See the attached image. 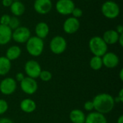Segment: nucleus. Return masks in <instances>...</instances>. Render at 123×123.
Returning a JSON list of instances; mask_svg holds the SVG:
<instances>
[{
  "mask_svg": "<svg viewBox=\"0 0 123 123\" xmlns=\"http://www.w3.org/2000/svg\"><path fill=\"white\" fill-rule=\"evenodd\" d=\"M92 102L94 104V110L102 115L108 114L112 112L115 104L114 97L107 93L97 94Z\"/></svg>",
  "mask_w": 123,
  "mask_h": 123,
  "instance_id": "nucleus-1",
  "label": "nucleus"
},
{
  "mask_svg": "<svg viewBox=\"0 0 123 123\" xmlns=\"http://www.w3.org/2000/svg\"><path fill=\"white\" fill-rule=\"evenodd\" d=\"M69 119L72 123H84L86 115L82 110L75 109L71 111L69 114Z\"/></svg>",
  "mask_w": 123,
  "mask_h": 123,
  "instance_id": "nucleus-21",
  "label": "nucleus"
},
{
  "mask_svg": "<svg viewBox=\"0 0 123 123\" xmlns=\"http://www.w3.org/2000/svg\"><path fill=\"white\" fill-rule=\"evenodd\" d=\"M17 81L12 77H6L0 82V92L4 95H11L17 89Z\"/></svg>",
  "mask_w": 123,
  "mask_h": 123,
  "instance_id": "nucleus-9",
  "label": "nucleus"
},
{
  "mask_svg": "<svg viewBox=\"0 0 123 123\" xmlns=\"http://www.w3.org/2000/svg\"><path fill=\"white\" fill-rule=\"evenodd\" d=\"M19 84L22 91L26 94H34L38 89V85L36 80L28 76L25 77Z\"/></svg>",
  "mask_w": 123,
  "mask_h": 123,
  "instance_id": "nucleus-10",
  "label": "nucleus"
},
{
  "mask_svg": "<svg viewBox=\"0 0 123 123\" xmlns=\"http://www.w3.org/2000/svg\"><path fill=\"white\" fill-rule=\"evenodd\" d=\"M80 28V22L79 19L73 17H68L63 24V31L68 35L76 33Z\"/></svg>",
  "mask_w": 123,
  "mask_h": 123,
  "instance_id": "nucleus-12",
  "label": "nucleus"
},
{
  "mask_svg": "<svg viewBox=\"0 0 123 123\" xmlns=\"http://www.w3.org/2000/svg\"><path fill=\"white\" fill-rule=\"evenodd\" d=\"M12 30L7 25H0V45L8 44L12 40Z\"/></svg>",
  "mask_w": 123,
  "mask_h": 123,
  "instance_id": "nucleus-14",
  "label": "nucleus"
},
{
  "mask_svg": "<svg viewBox=\"0 0 123 123\" xmlns=\"http://www.w3.org/2000/svg\"><path fill=\"white\" fill-rule=\"evenodd\" d=\"M84 1H89V0H84Z\"/></svg>",
  "mask_w": 123,
  "mask_h": 123,
  "instance_id": "nucleus-39",
  "label": "nucleus"
},
{
  "mask_svg": "<svg viewBox=\"0 0 123 123\" xmlns=\"http://www.w3.org/2000/svg\"><path fill=\"white\" fill-rule=\"evenodd\" d=\"M45 43L43 39L37 36H31L26 42V50L33 57H38L42 55L44 50Z\"/></svg>",
  "mask_w": 123,
  "mask_h": 123,
  "instance_id": "nucleus-2",
  "label": "nucleus"
},
{
  "mask_svg": "<svg viewBox=\"0 0 123 123\" xmlns=\"http://www.w3.org/2000/svg\"><path fill=\"white\" fill-rule=\"evenodd\" d=\"M117 123H123V115H120L117 120Z\"/></svg>",
  "mask_w": 123,
  "mask_h": 123,
  "instance_id": "nucleus-36",
  "label": "nucleus"
},
{
  "mask_svg": "<svg viewBox=\"0 0 123 123\" xmlns=\"http://www.w3.org/2000/svg\"><path fill=\"white\" fill-rule=\"evenodd\" d=\"M31 37V32L30 29L25 26H19L17 29L12 30V40L17 43H26V42Z\"/></svg>",
  "mask_w": 123,
  "mask_h": 123,
  "instance_id": "nucleus-6",
  "label": "nucleus"
},
{
  "mask_svg": "<svg viewBox=\"0 0 123 123\" xmlns=\"http://www.w3.org/2000/svg\"><path fill=\"white\" fill-rule=\"evenodd\" d=\"M119 76H120V80H121V81H123V68H121V70L120 71V74H119Z\"/></svg>",
  "mask_w": 123,
  "mask_h": 123,
  "instance_id": "nucleus-37",
  "label": "nucleus"
},
{
  "mask_svg": "<svg viewBox=\"0 0 123 123\" xmlns=\"http://www.w3.org/2000/svg\"><path fill=\"white\" fill-rule=\"evenodd\" d=\"M9 109L8 102L2 99H0V115L4 114Z\"/></svg>",
  "mask_w": 123,
  "mask_h": 123,
  "instance_id": "nucleus-26",
  "label": "nucleus"
},
{
  "mask_svg": "<svg viewBox=\"0 0 123 123\" xmlns=\"http://www.w3.org/2000/svg\"><path fill=\"white\" fill-rule=\"evenodd\" d=\"M84 123H107V120L105 115L97 112H91L86 116Z\"/></svg>",
  "mask_w": 123,
  "mask_h": 123,
  "instance_id": "nucleus-17",
  "label": "nucleus"
},
{
  "mask_svg": "<svg viewBox=\"0 0 123 123\" xmlns=\"http://www.w3.org/2000/svg\"><path fill=\"white\" fill-rule=\"evenodd\" d=\"M16 80L18 81V82H21L23 79H24V78L25 77V75L22 74V73H17V74H16Z\"/></svg>",
  "mask_w": 123,
  "mask_h": 123,
  "instance_id": "nucleus-32",
  "label": "nucleus"
},
{
  "mask_svg": "<svg viewBox=\"0 0 123 123\" xmlns=\"http://www.w3.org/2000/svg\"><path fill=\"white\" fill-rule=\"evenodd\" d=\"M13 1H21V0H13Z\"/></svg>",
  "mask_w": 123,
  "mask_h": 123,
  "instance_id": "nucleus-38",
  "label": "nucleus"
},
{
  "mask_svg": "<svg viewBox=\"0 0 123 123\" xmlns=\"http://www.w3.org/2000/svg\"><path fill=\"white\" fill-rule=\"evenodd\" d=\"M117 43L120 44V45L121 47H123V34L120 35V37H119V39H118V42H117Z\"/></svg>",
  "mask_w": 123,
  "mask_h": 123,
  "instance_id": "nucleus-35",
  "label": "nucleus"
},
{
  "mask_svg": "<svg viewBox=\"0 0 123 123\" xmlns=\"http://www.w3.org/2000/svg\"><path fill=\"white\" fill-rule=\"evenodd\" d=\"M71 14H72L73 17L79 19V18L82 17V15H83V10L81 8H79V7H76L75 6V8L72 11Z\"/></svg>",
  "mask_w": 123,
  "mask_h": 123,
  "instance_id": "nucleus-28",
  "label": "nucleus"
},
{
  "mask_svg": "<svg viewBox=\"0 0 123 123\" xmlns=\"http://www.w3.org/2000/svg\"><path fill=\"white\" fill-rule=\"evenodd\" d=\"M9 8L12 14L17 17L22 16L25 12V6L21 1H14Z\"/></svg>",
  "mask_w": 123,
  "mask_h": 123,
  "instance_id": "nucleus-20",
  "label": "nucleus"
},
{
  "mask_svg": "<svg viewBox=\"0 0 123 123\" xmlns=\"http://www.w3.org/2000/svg\"><path fill=\"white\" fill-rule=\"evenodd\" d=\"M42 71L40 63L35 60H29L25 64V71L28 77L32 79L39 78Z\"/></svg>",
  "mask_w": 123,
  "mask_h": 123,
  "instance_id": "nucleus-8",
  "label": "nucleus"
},
{
  "mask_svg": "<svg viewBox=\"0 0 123 123\" xmlns=\"http://www.w3.org/2000/svg\"><path fill=\"white\" fill-rule=\"evenodd\" d=\"M101 12L104 17L109 19H116L120 13V8L117 3L108 0L105 1L101 6Z\"/></svg>",
  "mask_w": 123,
  "mask_h": 123,
  "instance_id": "nucleus-4",
  "label": "nucleus"
},
{
  "mask_svg": "<svg viewBox=\"0 0 123 123\" xmlns=\"http://www.w3.org/2000/svg\"><path fill=\"white\" fill-rule=\"evenodd\" d=\"M33 8L39 14H47L51 11L53 3L51 0H35Z\"/></svg>",
  "mask_w": 123,
  "mask_h": 123,
  "instance_id": "nucleus-11",
  "label": "nucleus"
},
{
  "mask_svg": "<svg viewBox=\"0 0 123 123\" xmlns=\"http://www.w3.org/2000/svg\"><path fill=\"white\" fill-rule=\"evenodd\" d=\"M120 35L116 32L115 30H108L105 31L102 37L106 44L108 45H115L118 42Z\"/></svg>",
  "mask_w": 123,
  "mask_h": 123,
  "instance_id": "nucleus-16",
  "label": "nucleus"
},
{
  "mask_svg": "<svg viewBox=\"0 0 123 123\" xmlns=\"http://www.w3.org/2000/svg\"><path fill=\"white\" fill-rule=\"evenodd\" d=\"M22 53V50L18 45H12L7 48L5 54V57L7 58L10 61H15L19 58Z\"/></svg>",
  "mask_w": 123,
  "mask_h": 123,
  "instance_id": "nucleus-19",
  "label": "nucleus"
},
{
  "mask_svg": "<svg viewBox=\"0 0 123 123\" xmlns=\"http://www.w3.org/2000/svg\"><path fill=\"white\" fill-rule=\"evenodd\" d=\"M12 63L5 56H0V76L6 75L11 70Z\"/></svg>",
  "mask_w": 123,
  "mask_h": 123,
  "instance_id": "nucleus-22",
  "label": "nucleus"
},
{
  "mask_svg": "<svg viewBox=\"0 0 123 123\" xmlns=\"http://www.w3.org/2000/svg\"><path fill=\"white\" fill-rule=\"evenodd\" d=\"M52 74L49 71H47V70H42L40 74V76H39V78L43 81H49L51 80L52 79Z\"/></svg>",
  "mask_w": 123,
  "mask_h": 123,
  "instance_id": "nucleus-25",
  "label": "nucleus"
},
{
  "mask_svg": "<svg viewBox=\"0 0 123 123\" xmlns=\"http://www.w3.org/2000/svg\"><path fill=\"white\" fill-rule=\"evenodd\" d=\"M115 102H123V89H121L119 94H118V97L115 99Z\"/></svg>",
  "mask_w": 123,
  "mask_h": 123,
  "instance_id": "nucleus-30",
  "label": "nucleus"
},
{
  "mask_svg": "<svg viewBox=\"0 0 123 123\" xmlns=\"http://www.w3.org/2000/svg\"><path fill=\"white\" fill-rule=\"evenodd\" d=\"M89 48L96 56L102 57L108 50V45L100 36H94L89 41Z\"/></svg>",
  "mask_w": 123,
  "mask_h": 123,
  "instance_id": "nucleus-3",
  "label": "nucleus"
},
{
  "mask_svg": "<svg viewBox=\"0 0 123 123\" xmlns=\"http://www.w3.org/2000/svg\"><path fill=\"white\" fill-rule=\"evenodd\" d=\"M84 108L87 112H92L94 110V104L92 101H86L84 105Z\"/></svg>",
  "mask_w": 123,
  "mask_h": 123,
  "instance_id": "nucleus-29",
  "label": "nucleus"
},
{
  "mask_svg": "<svg viewBox=\"0 0 123 123\" xmlns=\"http://www.w3.org/2000/svg\"><path fill=\"white\" fill-rule=\"evenodd\" d=\"M75 6L73 0H58L55 8L56 12L61 15H70Z\"/></svg>",
  "mask_w": 123,
  "mask_h": 123,
  "instance_id": "nucleus-7",
  "label": "nucleus"
},
{
  "mask_svg": "<svg viewBox=\"0 0 123 123\" xmlns=\"http://www.w3.org/2000/svg\"><path fill=\"white\" fill-rule=\"evenodd\" d=\"M103 66L108 68H114L120 63V58L117 54L113 52H107L102 57Z\"/></svg>",
  "mask_w": 123,
  "mask_h": 123,
  "instance_id": "nucleus-13",
  "label": "nucleus"
},
{
  "mask_svg": "<svg viewBox=\"0 0 123 123\" xmlns=\"http://www.w3.org/2000/svg\"><path fill=\"white\" fill-rule=\"evenodd\" d=\"M19 107L22 112L29 114V113L33 112L36 110L37 105L34 100L30 98H26L21 101Z\"/></svg>",
  "mask_w": 123,
  "mask_h": 123,
  "instance_id": "nucleus-18",
  "label": "nucleus"
},
{
  "mask_svg": "<svg viewBox=\"0 0 123 123\" xmlns=\"http://www.w3.org/2000/svg\"><path fill=\"white\" fill-rule=\"evenodd\" d=\"M8 26L12 30H14L20 26V20L17 17H14V16L11 17V19H10Z\"/></svg>",
  "mask_w": 123,
  "mask_h": 123,
  "instance_id": "nucleus-24",
  "label": "nucleus"
},
{
  "mask_svg": "<svg viewBox=\"0 0 123 123\" xmlns=\"http://www.w3.org/2000/svg\"><path fill=\"white\" fill-rule=\"evenodd\" d=\"M49 46L50 50L53 53L60 55L66 51L67 48V42L63 36L56 35L51 39Z\"/></svg>",
  "mask_w": 123,
  "mask_h": 123,
  "instance_id": "nucleus-5",
  "label": "nucleus"
},
{
  "mask_svg": "<svg viewBox=\"0 0 123 123\" xmlns=\"http://www.w3.org/2000/svg\"><path fill=\"white\" fill-rule=\"evenodd\" d=\"M89 66H90L91 68L94 71L100 70L103 66L102 57L94 55L89 61Z\"/></svg>",
  "mask_w": 123,
  "mask_h": 123,
  "instance_id": "nucleus-23",
  "label": "nucleus"
},
{
  "mask_svg": "<svg viewBox=\"0 0 123 123\" xmlns=\"http://www.w3.org/2000/svg\"><path fill=\"white\" fill-rule=\"evenodd\" d=\"M0 123H14V122L9 118H1L0 119Z\"/></svg>",
  "mask_w": 123,
  "mask_h": 123,
  "instance_id": "nucleus-34",
  "label": "nucleus"
},
{
  "mask_svg": "<svg viewBox=\"0 0 123 123\" xmlns=\"http://www.w3.org/2000/svg\"><path fill=\"white\" fill-rule=\"evenodd\" d=\"M115 30H116V32H117L119 35L123 34V26L122 25H118L116 27Z\"/></svg>",
  "mask_w": 123,
  "mask_h": 123,
  "instance_id": "nucleus-33",
  "label": "nucleus"
},
{
  "mask_svg": "<svg viewBox=\"0 0 123 123\" xmlns=\"http://www.w3.org/2000/svg\"><path fill=\"white\" fill-rule=\"evenodd\" d=\"M13 1V0H2L1 4L4 7H10Z\"/></svg>",
  "mask_w": 123,
  "mask_h": 123,
  "instance_id": "nucleus-31",
  "label": "nucleus"
},
{
  "mask_svg": "<svg viewBox=\"0 0 123 123\" xmlns=\"http://www.w3.org/2000/svg\"><path fill=\"white\" fill-rule=\"evenodd\" d=\"M10 19H11V16L9 14H2L0 17V25L8 26L9 21H10Z\"/></svg>",
  "mask_w": 123,
  "mask_h": 123,
  "instance_id": "nucleus-27",
  "label": "nucleus"
},
{
  "mask_svg": "<svg viewBox=\"0 0 123 123\" xmlns=\"http://www.w3.org/2000/svg\"><path fill=\"white\" fill-rule=\"evenodd\" d=\"M50 28L48 25L45 22H38L35 27V36L40 39H45L49 34Z\"/></svg>",
  "mask_w": 123,
  "mask_h": 123,
  "instance_id": "nucleus-15",
  "label": "nucleus"
}]
</instances>
